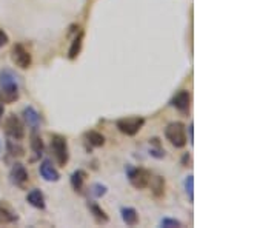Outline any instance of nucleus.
Masks as SVG:
<instances>
[{"mask_svg": "<svg viewBox=\"0 0 277 228\" xmlns=\"http://www.w3.org/2000/svg\"><path fill=\"white\" fill-rule=\"evenodd\" d=\"M0 97L5 103H13L19 99V77L13 70L0 71Z\"/></svg>", "mask_w": 277, "mask_h": 228, "instance_id": "nucleus-1", "label": "nucleus"}, {"mask_svg": "<svg viewBox=\"0 0 277 228\" xmlns=\"http://www.w3.org/2000/svg\"><path fill=\"white\" fill-rule=\"evenodd\" d=\"M51 151L60 166H65L70 160V151H68V142L64 136L52 134L51 136Z\"/></svg>", "mask_w": 277, "mask_h": 228, "instance_id": "nucleus-2", "label": "nucleus"}, {"mask_svg": "<svg viewBox=\"0 0 277 228\" xmlns=\"http://www.w3.org/2000/svg\"><path fill=\"white\" fill-rule=\"evenodd\" d=\"M165 137L171 142V145H174L176 148H183L187 145V128L182 122H171L167 128H165Z\"/></svg>", "mask_w": 277, "mask_h": 228, "instance_id": "nucleus-3", "label": "nucleus"}, {"mask_svg": "<svg viewBox=\"0 0 277 228\" xmlns=\"http://www.w3.org/2000/svg\"><path fill=\"white\" fill-rule=\"evenodd\" d=\"M145 124V119L143 118H139V116H134V118H125V119H119L116 122V127L119 128L120 133L127 134V136H136L142 127Z\"/></svg>", "mask_w": 277, "mask_h": 228, "instance_id": "nucleus-4", "label": "nucleus"}, {"mask_svg": "<svg viewBox=\"0 0 277 228\" xmlns=\"http://www.w3.org/2000/svg\"><path fill=\"white\" fill-rule=\"evenodd\" d=\"M11 59L22 70H28L31 67V64H33V57H31V52L22 43H17V45L13 46Z\"/></svg>", "mask_w": 277, "mask_h": 228, "instance_id": "nucleus-5", "label": "nucleus"}, {"mask_svg": "<svg viewBox=\"0 0 277 228\" xmlns=\"http://www.w3.org/2000/svg\"><path fill=\"white\" fill-rule=\"evenodd\" d=\"M128 179L130 184L137 188V190H143L148 187L149 179H151V173L145 168H130L128 169Z\"/></svg>", "mask_w": 277, "mask_h": 228, "instance_id": "nucleus-6", "label": "nucleus"}, {"mask_svg": "<svg viewBox=\"0 0 277 228\" xmlns=\"http://www.w3.org/2000/svg\"><path fill=\"white\" fill-rule=\"evenodd\" d=\"M5 133L14 140H22L25 137V128L22 121L16 116V114H10L5 121Z\"/></svg>", "mask_w": 277, "mask_h": 228, "instance_id": "nucleus-7", "label": "nucleus"}, {"mask_svg": "<svg viewBox=\"0 0 277 228\" xmlns=\"http://www.w3.org/2000/svg\"><path fill=\"white\" fill-rule=\"evenodd\" d=\"M10 178H11V182L16 185V187H20L23 188L26 185V182L29 181V175L25 168V165L22 163H14L13 168H11V173H10Z\"/></svg>", "mask_w": 277, "mask_h": 228, "instance_id": "nucleus-8", "label": "nucleus"}, {"mask_svg": "<svg viewBox=\"0 0 277 228\" xmlns=\"http://www.w3.org/2000/svg\"><path fill=\"white\" fill-rule=\"evenodd\" d=\"M39 173H40V176H42L46 182H57V181L60 179V173L56 169V166L51 163L49 159H45V160L40 163Z\"/></svg>", "mask_w": 277, "mask_h": 228, "instance_id": "nucleus-9", "label": "nucleus"}, {"mask_svg": "<svg viewBox=\"0 0 277 228\" xmlns=\"http://www.w3.org/2000/svg\"><path fill=\"white\" fill-rule=\"evenodd\" d=\"M171 103H173V106H174L176 109H179V111H182V112H187V111L190 109V105H191V94H190V91H187V90L179 91V93L173 97Z\"/></svg>", "mask_w": 277, "mask_h": 228, "instance_id": "nucleus-10", "label": "nucleus"}, {"mask_svg": "<svg viewBox=\"0 0 277 228\" xmlns=\"http://www.w3.org/2000/svg\"><path fill=\"white\" fill-rule=\"evenodd\" d=\"M23 119L25 122L28 124V127L33 130V131H37V128L40 127V114L36 111V108L33 106H26L23 109Z\"/></svg>", "mask_w": 277, "mask_h": 228, "instance_id": "nucleus-11", "label": "nucleus"}, {"mask_svg": "<svg viewBox=\"0 0 277 228\" xmlns=\"http://www.w3.org/2000/svg\"><path fill=\"white\" fill-rule=\"evenodd\" d=\"M43 140H42V137L36 133V131H33V134H31V150H33V153H34V156L31 157L29 160L31 162H36L37 159H40L42 157V154H43Z\"/></svg>", "mask_w": 277, "mask_h": 228, "instance_id": "nucleus-12", "label": "nucleus"}, {"mask_svg": "<svg viewBox=\"0 0 277 228\" xmlns=\"http://www.w3.org/2000/svg\"><path fill=\"white\" fill-rule=\"evenodd\" d=\"M26 202L29 205H33L37 210H43L45 208V196L40 190H31L26 196Z\"/></svg>", "mask_w": 277, "mask_h": 228, "instance_id": "nucleus-13", "label": "nucleus"}, {"mask_svg": "<svg viewBox=\"0 0 277 228\" xmlns=\"http://www.w3.org/2000/svg\"><path fill=\"white\" fill-rule=\"evenodd\" d=\"M148 187L152 190V194H154V196H156V197H160V196H163V193H165V179L160 178V176H151Z\"/></svg>", "mask_w": 277, "mask_h": 228, "instance_id": "nucleus-14", "label": "nucleus"}, {"mask_svg": "<svg viewBox=\"0 0 277 228\" xmlns=\"http://www.w3.org/2000/svg\"><path fill=\"white\" fill-rule=\"evenodd\" d=\"M120 213H122L123 222H125L128 226H134V225L139 223V214H137V211L133 207H123L120 210Z\"/></svg>", "mask_w": 277, "mask_h": 228, "instance_id": "nucleus-15", "label": "nucleus"}, {"mask_svg": "<svg viewBox=\"0 0 277 228\" xmlns=\"http://www.w3.org/2000/svg\"><path fill=\"white\" fill-rule=\"evenodd\" d=\"M86 171H83V169H77V171H74V173L71 175V187L76 190V191H82V188H83V184H85V181H86Z\"/></svg>", "mask_w": 277, "mask_h": 228, "instance_id": "nucleus-16", "label": "nucleus"}, {"mask_svg": "<svg viewBox=\"0 0 277 228\" xmlns=\"http://www.w3.org/2000/svg\"><path fill=\"white\" fill-rule=\"evenodd\" d=\"M82 45H83V31H79L77 36L74 37L73 43H71V48L68 51V57L71 61H74L76 57L80 54V49H82Z\"/></svg>", "mask_w": 277, "mask_h": 228, "instance_id": "nucleus-17", "label": "nucleus"}, {"mask_svg": "<svg viewBox=\"0 0 277 228\" xmlns=\"http://www.w3.org/2000/svg\"><path fill=\"white\" fill-rule=\"evenodd\" d=\"M86 142H89L91 147H103L105 145V136L99 131H88L85 134Z\"/></svg>", "mask_w": 277, "mask_h": 228, "instance_id": "nucleus-18", "label": "nucleus"}, {"mask_svg": "<svg viewBox=\"0 0 277 228\" xmlns=\"http://www.w3.org/2000/svg\"><path fill=\"white\" fill-rule=\"evenodd\" d=\"M19 217L5 205H0V225H8V223H14L17 222Z\"/></svg>", "mask_w": 277, "mask_h": 228, "instance_id": "nucleus-19", "label": "nucleus"}, {"mask_svg": "<svg viewBox=\"0 0 277 228\" xmlns=\"http://www.w3.org/2000/svg\"><path fill=\"white\" fill-rule=\"evenodd\" d=\"M88 208H89V211L92 213V216L96 217V220L99 222V223H106L108 220H109V217H108V214L97 205V204H94V202H89L88 204Z\"/></svg>", "mask_w": 277, "mask_h": 228, "instance_id": "nucleus-20", "label": "nucleus"}, {"mask_svg": "<svg viewBox=\"0 0 277 228\" xmlns=\"http://www.w3.org/2000/svg\"><path fill=\"white\" fill-rule=\"evenodd\" d=\"M7 151L11 154V156H23L25 154V148L19 144V140H14V139H10L7 140Z\"/></svg>", "mask_w": 277, "mask_h": 228, "instance_id": "nucleus-21", "label": "nucleus"}, {"mask_svg": "<svg viewBox=\"0 0 277 228\" xmlns=\"http://www.w3.org/2000/svg\"><path fill=\"white\" fill-rule=\"evenodd\" d=\"M149 144H151V145H154V148H151V151H149V154H151L152 157H157V159L165 157V150L162 148L160 140H159L157 137L151 139V140H149Z\"/></svg>", "mask_w": 277, "mask_h": 228, "instance_id": "nucleus-22", "label": "nucleus"}, {"mask_svg": "<svg viewBox=\"0 0 277 228\" xmlns=\"http://www.w3.org/2000/svg\"><path fill=\"white\" fill-rule=\"evenodd\" d=\"M106 191H108V188L105 185H102V184H92L89 187V194L94 197V199H99V197L105 196Z\"/></svg>", "mask_w": 277, "mask_h": 228, "instance_id": "nucleus-23", "label": "nucleus"}, {"mask_svg": "<svg viewBox=\"0 0 277 228\" xmlns=\"http://www.w3.org/2000/svg\"><path fill=\"white\" fill-rule=\"evenodd\" d=\"M185 191H187V194H188L190 202H194V178L191 175L187 176V179H185Z\"/></svg>", "mask_w": 277, "mask_h": 228, "instance_id": "nucleus-24", "label": "nucleus"}, {"mask_svg": "<svg viewBox=\"0 0 277 228\" xmlns=\"http://www.w3.org/2000/svg\"><path fill=\"white\" fill-rule=\"evenodd\" d=\"M160 225L165 226V228H180L182 226V222L177 220V219H171V217H165L160 220Z\"/></svg>", "mask_w": 277, "mask_h": 228, "instance_id": "nucleus-25", "label": "nucleus"}, {"mask_svg": "<svg viewBox=\"0 0 277 228\" xmlns=\"http://www.w3.org/2000/svg\"><path fill=\"white\" fill-rule=\"evenodd\" d=\"M8 42H10V37H8V34H7L4 30H0V48L5 46V45H8Z\"/></svg>", "mask_w": 277, "mask_h": 228, "instance_id": "nucleus-26", "label": "nucleus"}, {"mask_svg": "<svg viewBox=\"0 0 277 228\" xmlns=\"http://www.w3.org/2000/svg\"><path fill=\"white\" fill-rule=\"evenodd\" d=\"M188 131H190V142H191V144H193V142H194V133H193V124L190 125Z\"/></svg>", "mask_w": 277, "mask_h": 228, "instance_id": "nucleus-27", "label": "nucleus"}, {"mask_svg": "<svg viewBox=\"0 0 277 228\" xmlns=\"http://www.w3.org/2000/svg\"><path fill=\"white\" fill-rule=\"evenodd\" d=\"M182 162H183V165H187V162H190V154H188V153H185V154H183Z\"/></svg>", "mask_w": 277, "mask_h": 228, "instance_id": "nucleus-28", "label": "nucleus"}, {"mask_svg": "<svg viewBox=\"0 0 277 228\" xmlns=\"http://www.w3.org/2000/svg\"><path fill=\"white\" fill-rule=\"evenodd\" d=\"M4 112H5V106H4V102H0V121L4 118Z\"/></svg>", "mask_w": 277, "mask_h": 228, "instance_id": "nucleus-29", "label": "nucleus"}, {"mask_svg": "<svg viewBox=\"0 0 277 228\" xmlns=\"http://www.w3.org/2000/svg\"><path fill=\"white\" fill-rule=\"evenodd\" d=\"M0 150H2V142H0Z\"/></svg>", "mask_w": 277, "mask_h": 228, "instance_id": "nucleus-30", "label": "nucleus"}]
</instances>
